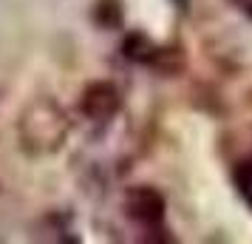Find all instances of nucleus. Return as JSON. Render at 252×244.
Listing matches in <instances>:
<instances>
[{"instance_id":"obj_1","label":"nucleus","mask_w":252,"mask_h":244,"mask_svg":"<svg viewBox=\"0 0 252 244\" xmlns=\"http://www.w3.org/2000/svg\"><path fill=\"white\" fill-rule=\"evenodd\" d=\"M20 142L32 153H54L68 137V116L54 100L40 97L20 116Z\"/></svg>"},{"instance_id":"obj_2","label":"nucleus","mask_w":252,"mask_h":244,"mask_svg":"<svg viewBox=\"0 0 252 244\" xmlns=\"http://www.w3.org/2000/svg\"><path fill=\"white\" fill-rule=\"evenodd\" d=\"M80 108H82V114L88 116V119L105 122V119H111V116L122 108V94H119V88H116L114 82L96 80L82 91Z\"/></svg>"},{"instance_id":"obj_3","label":"nucleus","mask_w":252,"mask_h":244,"mask_svg":"<svg viewBox=\"0 0 252 244\" xmlns=\"http://www.w3.org/2000/svg\"><path fill=\"white\" fill-rule=\"evenodd\" d=\"M125 213L133 221H139V224H159L164 219V196L150 185L127 187Z\"/></svg>"},{"instance_id":"obj_4","label":"nucleus","mask_w":252,"mask_h":244,"mask_svg":"<svg viewBox=\"0 0 252 244\" xmlns=\"http://www.w3.org/2000/svg\"><path fill=\"white\" fill-rule=\"evenodd\" d=\"M122 51H125V57L130 60V63H153V60L161 54V48L156 46L148 35H139V32L125 37Z\"/></svg>"},{"instance_id":"obj_5","label":"nucleus","mask_w":252,"mask_h":244,"mask_svg":"<svg viewBox=\"0 0 252 244\" xmlns=\"http://www.w3.org/2000/svg\"><path fill=\"white\" fill-rule=\"evenodd\" d=\"M235 182H238L241 193L247 196V202L252 205V162H241L235 168Z\"/></svg>"},{"instance_id":"obj_6","label":"nucleus","mask_w":252,"mask_h":244,"mask_svg":"<svg viewBox=\"0 0 252 244\" xmlns=\"http://www.w3.org/2000/svg\"><path fill=\"white\" fill-rule=\"evenodd\" d=\"M247 14H250V17H252V0H250V3H247Z\"/></svg>"}]
</instances>
